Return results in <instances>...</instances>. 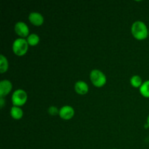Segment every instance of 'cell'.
I'll return each instance as SVG.
<instances>
[{"instance_id":"6da1fadb","label":"cell","mask_w":149,"mask_h":149,"mask_svg":"<svg viewBox=\"0 0 149 149\" xmlns=\"http://www.w3.org/2000/svg\"><path fill=\"white\" fill-rule=\"evenodd\" d=\"M132 33L135 38L139 40H143L147 38L148 35V29L146 25L141 20L134 22L131 28Z\"/></svg>"},{"instance_id":"7a4b0ae2","label":"cell","mask_w":149,"mask_h":149,"mask_svg":"<svg viewBox=\"0 0 149 149\" xmlns=\"http://www.w3.org/2000/svg\"><path fill=\"white\" fill-rule=\"evenodd\" d=\"M29 44L24 38H17L13 42V50L15 55L22 56L27 52Z\"/></svg>"},{"instance_id":"3957f363","label":"cell","mask_w":149,"mask_h":149,"mask_svg":"<svg viewBox=\"0 0 149 149\" xmlns=\"http://www.w3.org/2000/svg\"><path fill=\"white\" fill-rule=\"evenodd\" d=\"M90 79L92 83L97 87L104 85L106 82V77L101 71L94 69L90 72Z\"/></svg>"},{"instance_id":"277c9868","label":"cell","mask_w":149,"mask_h":149,"mask_svg":"<svg viewBox=\"0 0 149 149\" xmlns=\"http://www.w3.org/2000/svg\"><path fill=\"white\" fill-rule=\"evenodd\" d=\"M27 97V93H26V91L22 90V89H18L13 93L12 102H13V104L14 106L20 107V106H23L26 103Z\"/></svg>"},{"instance_id":"5b68a950","label":"cell","mask_w":149,"mask_h":149,"mask_svg":"<svg viewBox=\"0 0 149 149\" xmlns=\"http://www.w3.org/2000/svg\"><path fill=\"white\" fill-rule=\"evenodd\" d=\"M15 31L17 35L21 36V38L26 37V36L28 37L29 36V26L24 22L20 21L16 23L15 25Z\"/></svg>"},{"instance_id":"8992f818","label":"cell","mask_w":149,"mask_h":149,"mask_svg":"<svg viewBox=\"0 0 149 149\" xmlns=\"http://www.w3.org/2000/svg\"><path fill=\"white\" fill-rule=\"evenodd\" d=\"M59 115L62 119L68 120L71 119L74 115V109L71 106H64L60 109Z\"/></svg>"},{"instance_id":"52a82bcc","label":"cell","mask_w":149,"mask_h":149,"mask_svg":"<svg viewBox=\"0 0 149 149\" xmlns=\"http://www.w3.org/2000/svg\"><path fill=\"white\" fill-rule=\"evenodd\" d=\"M13 88V84H12L11 81H9L7 79L1 80L0 82V97H3L7 95Z\"/></svg>"},{"instance_id":"ba28073f","label":"cell","mask_w":149,"mask_h":149,"mask_svg":"<svg viewBox=\"0 0 149 149\" xmlns=\"http://www.w3.org/2000/svg\"><path fill=\"white\" fill-rule=\"evenodd\" d=\"M29 20L34 26H41L44 23V17L38 12H31L29 15Z\"/></svg>"},{"instance_id":"9c48e42d","label":"cell","mask_w":149,"mask_h":149,"mask_svg":"<svg viewBox=\"0 0 149 149\" xmlns=\"http://www.w3.org/2000/svg\"><path fill=\"white\" fill-rule=\"evenodd\" d=\"M74 89L76 92L79 95H85L89 90L88 85L84 81H78L74 85Z\"/></svg>"},{"instance_id":"30bf717a","label":"cell","mask_w":149,"mask_h":149,"mask_svg":"<svg viewBox=\"0 0 149 149\" xmlns=\"http://www.w3.org/2000/svg\"><path fill=\"white\" fill-rule=\"evenodd\" d=\"M10 115L15 119H20L23 117V111L18 106H13L10 109Z\"/></svg>"},{"instance_id":"8fae6325","label":"cell","mask_w":149,"mask_h":149,"mask_svg":"<svg viewBox=\"0 0 149 149\" xmlns=\"http://www.w3.org/2000/svg\"><path fill=\"white\" fill-rule=\"evenodd\" d=\"M8 66L9 64L7 58L3 55H0V72L2 74L7 71L8 69Z\"/></svg>"},{"instance_id":"7c38bea8","label":"cell","mask_w":149,"mask_h":149,"mask_svg":"<svg viewBox=\"0 0 149 149\" xmlns=\"http://www.w3.org/2000/svg\"><path fill=\"white\" fill-rule=\"evenodd\" d=\"M140 93L143 96L149 97V80L144 81L140 87Z\"/></svg>"},{"instance_id":"4fadbf2b","label":"cell","mask_w":149,"mask_h":149,"mask_svg":"<svg viewBox=\"0 0 149 149\" xmlns=\"http://www.w3.org/2000/svg\"><path fill=\"white\" fill-rule=\"evenodd\" d=\"M27 42L31 46H35L39 42V36L36 33H31L27 37Z\"/></svg>"},{"instance_id":"5bb4252c","label":"cell","mask_w":149,"mask_h":149,"mask_svg":"<svg viewBox=\"0 0 149 149\" xmlns=\"http://www.w3.org/2000/svg\"><path fill=\"white\" fill-rule=\"evenodd\" d=\"M130 83L134 87H141L142 85V79L140 76L138 75H134L131 77L130 79Z\"/></svg>"},{"instance_id":"9a60e30c","label":"cell","mask_w":149,"mask_h":149,"mask_svg":"<svg viewBox=\"0 0 149 149\" xmlns=\"http://www.w3.org/2000/svg\"><path fill=\"white\" fill-rule=\"evenodd\" d=\"M59 111L60 110H58V109L56 106H52L48 109V112H49V114L52 115V116H55V115H57L58 113H59Z\"/></svg>"},{"instance_id":"2e32d148","label":"cell","mask_w":149,"mask_h":149,"mask_svg":"<svg viewBox=\"0 0 149 149\" xmlns=\"http://www.w3.org/2000/svg\"><path fill=\"white\" fill-rule=\"evenodd\" d=\"M0 105H1V108L4 106V97H1V99H0Z\"/></svg>"},{"instance_id":"e0dca14e","label":"cell","mask_w":149,"mask_h":149,"mask_svg":"<svg viewBox=\"0 0 149 149\" xmlns=\"http://www.w3.org/2000/svg\"><path fill=\"white\" fill-rule=\"evenodd\" d=\"M147 125H148V127H149V115L148 116V119H147Z\"/></svg>"},{"instance_id":"ac0fdd59","label":"cell","mask_w":149,"mask_h":149,"mask_svg":"<svg viewBox=\"0 0 149 149\" xmlns=\"http://www.w3.org/2000/svg\"><path fill=\"white\" fill-rule=\"evenodd\" d=\"M148 34H149V30H148Z\"/></svg>"},{"instance_id":"d6986e66","label":"cell","mask_w":149,"mask_h":149,"mask_svg":"<svg viewBox=\"0 0 149 149\" xmlns=\"http://www.w3.org/2000/svg\"><path fill=\"white\" fill-rule=\"evenodd\" d=\"M113 149H115V148H113Z\"/></svg>"}]
</instances>
